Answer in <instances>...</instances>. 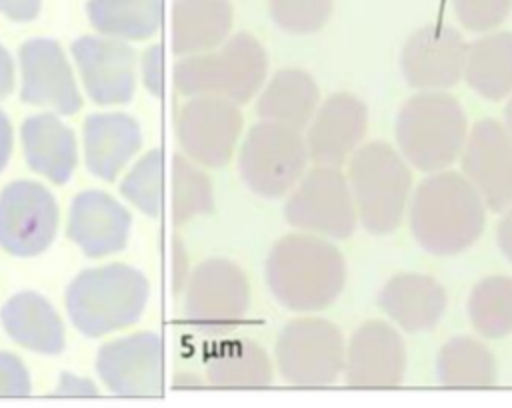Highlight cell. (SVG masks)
Wrapping results in <instances>:
<instances>
[{"mask_svg": "<svg viewBox=\"0 0 512 408\" xmlns=\"http://www.w3.org/2000/svg\"><path fill=\"white\" fill-rule=\"evenodd\" d=\"M72 56L88 96L100 106L126 104L136 88V54L118 38L80 36Z\"/></svg>", "mask_w": 512, "mask_h": 408, "instance_id": "e0dca14e", "label": "cell"}, {"mask_svg": "<svg viewBox=\"0 0 512 408\" xmlns=\"http://www.w3.org/2000/svg\"><path fill=\"white\" fill-rule=\"evenodd\" d=\"M164 154L160 148L146 152L120 182L122 196L142 214L158 218L164 196Z\"/></svg>", "mask_w": 512, "mask_h": 408, "instance_id": "d6a6232c", "label": "cell"}, {"mask_svg": "<svg viewBox=\"0 0 512 408\" xmlns=\"http://www.w3.org/2000/svg\"><path fill=\"white\" fill-rule=\"evenodd\" d=\"M6 334L20 346L38 354H60L66 344L64 326L54 306L36 292L14 294L0 310Z\"/></svg>", "mask_w": 512, "mask_h": 408, "instance_id": "cb8c5ba5", "label": "cell"}, {"mask_svg": "<svg viewBox=\"0 0 512 408\" xmlns=\"http://www.w3.org/2000/svg\"><path fill=\"white\" fill-rule=\"evenodd\" d=\"M96 372L120 396H160L164 388V346L154 332H136L100 346Z\"/></svg>", "mask_w": 512, "mask_h": 408, "instance_id": "4fadbf2b", "label": "cell"}, {"mask_svg": "<svg viewBox=\"0 0 512 408\" xmlns=\"http://www.w3.org/2000/svg\"><path fill=\"white\" fill-rule=\"evenodd\" d=\"M266 282L284 308L316 312L340 296L346 262L340 250L318 234H288L268 252Z\"/></svg>", "mask_w": 512, "mask_h": 408, "instance_id": "7a4b0ae2", "label": "cell"}, {"mask_svg": "<svg viewBox=\"0 0 512 408\" xmlns=\"http://www.w3.org/2000/svg\"><path fill=\"white\" fill-rule=\"evenodd\" d=\"M214 208V194L208 176L190 160L172 158V220L184 224Z\"/></svg>", "mask_w": 512, "mask_h": 408, "instance_id": "1f68e13d", "label": "cell"}, {"mask_svg": "<svg viewBox=\"0 0 512 408\" xmlns=\"http://www.w3.org/2000/svg\"><path fill=\"white\" fill-rule=\"evenodd\" d=\"M460 162L462 174L486 208L502 212L512 204V138L504 124L492 118L478 120L468 132Z\"/></svg>", "mask_w": 512, "mask_h": 408, "instance_id": "5bb4252c", "label": "cell"}, {"mask_svg": "<svg viewBox=\"0 0 512 408\" xmlns=\"http://www.w3.org/2000/svg\"><path fill=\"white\" fill-rule=\"evenodd\" d=\"M206 378L216 388H264L274 382L268 354L252 340H224L206 360Z\"/></svg>", "mask_w": 512, "mask_h": 408, "instance_id": "83f0119b", "label": "cell"}, {"mask_svg": "<svg viewBox=\"0 0 512 408\" xmlns=\"http://www.w3.org/2000/svg\"><path fill=\"white\" fill-rule=\"evenodd\" d=\"M284 216L292 228L326 238H348L358 220L348 178L332 166L308 170L292 188Z\"/></svg>", "mask_w": 512, "mask_h": 408, "instance_id": "30bf717a", "label": "cell"}, {"mask_svg": "<svg viewBox=\"0 0 512 408\" xmlns=\"http://www.w3.org/2000/svg\"><path fill=\"white\" fill-rule=\"evenodd\" d=\"M368 128L364 102L350 92L330 94L308 124L306 148L316 166L338 168L350 158Z\"/></svg>", "mask_w": 512, "mask_h": 408, "instance_id": "d6986e66", "label": "cell"}, {"mask_svg": "<svg viewBox=\"0 0 512 408\" xmlns=\"http://www.w3.org/2000/svg\"><path fill=\"white\" fill-rule=\"evenodd\" d=\"M308 148L300 130L262 120L254 124L238 154V172L248 190L260 198L276 200L288 194L304 176Z\"/></svg>", "mask_w": 512, "mask_h": 408, "instance_id": "52a82bcc", "label": "cell"}, {"mask_svg": "<svg viewBox=\"0 0 512 408\" xmlns=\"http://www.w3.org/2000/svg\"><path fill=\"white\" fill-rule=\"evenodd\" d=\"M274 24L288 34L318 32L332 14V0H268Z\"/></svg>", "mask_w": 512, "mask_h": 408, "instance_id": "836d02e7", "label": "cell"}, {"mask_svg": "<svg viewBox=\"0 0 512 408\" xmlns=\"http://www.w3.org/2000/svg\"><path fill=\"white\" fill-rule=\"evenodd\" d=\"M22 146L28 166L54 184H66L76 168L74 132L52 112L34 114L22 124Z\"/></svg>", "mask_w": 512, "mask_h": 408, "instance_id": "603a6c76", "label": "cell"}, {"mask_svg": "<svg viewBox=\"0 0 512 408\" xmlns=\"http://www.w3.org/2000/svg\"><path fill=\"white\" fill-rule=\"evenodd\" d=\"M436 376L448 388H490L498 382L494 354L472 336H454L438 352Z\"/></svg>", "mask_w": 512, "mask_h": 408, "instance_id": "f1b7e54d", "label": "cell"}, {"mask_svg": "<svg viewBox=\"0 0 512 408\" xmlns=\"http://www.w3.org/2000/svg\"><path fill=\"white\" fill-rule=\"evenodd\" d=\"M18 58L22 70V102L46 106L64 116L80 110L82 96L66 54L56 40L30 38L20 46Z\"/></svg>", "mask_w": 512, "mask_h": 408, "instance_id": "2e32d148", "label": "cell"}, {"mask_svg": "<svg viewBox=\"0 0 512 408\" xmlns=\"http://www.w3.org/2000/svg\"><path fill=\"white\" fill-rule=\"evenodd\" d=\"M174 388H198L202 386V380L192 372H178L172 380Z\"/></svg>", "mask_w": 512, "mask_h": 408, "instance_id": "ee69618b", "label": "cell"}, {"mask_svg": "<svg viewBox=\"0 0 512 408\" xmlns=\"http://www.w3.org/2000/svg\"><path fill=\"white\" fill-rule=\"evenodd\" d=\"M268 54L248 32L222 42L216 52L188 54L174 66V86L186 96H218L248 102L264 84Z\"/></svg>", "mask_w": 512, "mask_h": 408, "instance_id": "8992f818", "label": "cell"}, {"mask_svg": "<svg viewBox=\"0 0 512 408\" xmlns=\"http://www.w3.org/2000/svg\"><path fill=\"white\" fill-rule=\"evenodd\" d=\"M348 184L360 224L376 236L394 232L410 204L412 172L390 144L374 140L356 148L348 164Z\"/></svg>", "mask_w": 512, "mask_h": 408, "instance_id": "5b68a950", "label": "cell"}, {"mask_svg": "<svg viewBox=\"0 0 512 408\" xmlns=\"http://www.w3.org/2000/svg\"><path fill=\"white\" fill-rule=\"evenodd\" d=\"M30 390L32 384L24 362L18 356L0 350V396L22 398L28 396Z\"/></svg>", "mask_w": 512, "mask_h": 408, "instance_id": "d590c367", "label": "cell"}, {"mask_svg": "<svg viewBox=\"0 0 512 408\" xmlns=\"http://www.w3.org/2000/svg\"><path fill=\"white\" fill-rule=\"evenodd\" d=\"M14 90V62L10 52L0 44V100Z\"/></svg>", "mask_w": 512, "mask_h": 408, "instance_id": "b9f144b4", "label": "cell"}, {"mask_svg": "<svg viewBox=\"0 0 512 408\" xmlns=\"http://www.w3.org/2000/svg\"><path fill=\"white\" fill-rule=\"evenodd\" d=\"M42 0H0V14L14 22H30L40 14Z\"/></svg>", "mask_w": 512, "mask_h": 408, "instance_id": "f35d334b", "label": "cell"}, {"mask_svg": "<svg viewBox=\"0 0 512 408\" xmlns=\"http://www.w3.org/2000/svg\"><path fill=\"white\" fill-rule=\"evenodd\" d=\"M54 394L56 396H98V388L88 378H82V376L70 374V372H62Z\"/></svg>", "mask_w": 512, "mask_h": 408, "instance_id": "74e56055", "label": "cell"}, {"mask_svg": "<svg viewBox=\"0 0 512 408\" xmlns=\"http://www.w3.org/2000/svg\"><path fill=\"white\" fill-rule=\"evenodd\" d=\"M452 6L464 28L472 32H490L508 18L512 0H452Z\"/></svg>", "mask_w": 512, "mask_h": 408, "instance_id": "e575fe53", "label": "cell"}, {"mask_svg": "<svg viewBox=\"0 0 512 408\" xmlns=\"http://www.w3.org/2000/svg\"><path fill=\"white\" fill-rule=\"evenodd\" d=\"M142 80L146 90L160 98L164 94V50L162 44H152L142 56Z\"/></svg>", "mask_w": 512, "mask_h": 408, "instance_id": "8d00e7d4", "label": "cell"}, {"mask_svg": "<svg viewBox=\"0 0 512 408\" xmlns=\"http://www.w3.org/2000/svg\"><path fill=\"white\" fill-rule=\"evenodd\" d=\"M466 138V112L444 90H420L396 116L400 154L422 172L448 168L462 154Z\"/></svg>", "mask_w": 512, "mask_h": 408, "instance_id": "277c9868", "label": "cell"}, {"mask_svg": "<svg viewBox=\"0 0 512 408\" xmlns=\"http://www.w3.org/2000/svg\"><path fill=\"white\" fill-rule=\"evenodd\" d=\"M230 0H174L172 50L200 54L220 46L232 28Z\"/></svg>", "mask_w": 512, "mask_h": 408, "instance_id": "d4e9b609", "label": "cell"}, {"mask_svg": "<svg viewBox=\"0 0 512 408\" xmlns=\"http://www.w3.org/2000/svg\"><path fill=\"white\" fill-rule=\"evenodd\" d=\"M184 318L202 334H226L246 316L250 284L240 266L210 258L196 266L186 282Z\"/></svg>", "mask_w": 512, "mask_h": 408, "instance_id": "9c48e42d", "label": "cell"}, {"mask_svg": "<svg viewBox=\"0 0 512 408\" xmlns=\"http://www.w3.org/2000/svg\"><path fill=\"white\" fill-rule=\"evenodd\" d=\"M12 124L4 110H0V172L6 168L10 154H12Z\"/></svg>", "mask_w": 512, "mask_h": 408, "instance_id": "7bdbcfd3", "label": "cell"}, {"mask_svg": "<svg viewBox=\"0 0 512 408\" xmlns=\"http://www.w3.org/2000/svg\"><path fill=\"white\" fill-rule=\"evenodd\" d=\"M464 78L486 100L512 94V32H486L466 48Z\"/></svg>", "mask_w": 512, "mask_h": 408, "instance_id": "4316f807", "label": "cell"}, {"mask_svg": "<svg viewBox=\"0 0 512 408\" xmlns=\"http://www.w3.org/2000/svg\"><path fill=\"white\" fill-rule=\"evenodd\" d=\"M172 258H174V266H172V272H174V292L178 294L180 290H184L186 282H188V258H186V250L182 246V242L176 238L174 240V252H172Z\"/></svg>", "mask_w": 512, "mask_h": 408, "instance_id": "ab89813d", "label": "cell"}, {"mask_svg": "<svg viewBox=\"0 0 512 408\" xmlns=\"http://www.w3.org/2000/svg\"><path fill=\"white\" fill-rule=\"evenodd\" d=\"M242 132L238 104L218 96H192L176 118L180 148L198 164L220 168L236 148Z\"/></svg>", "mask_w": 512, "mask_h": 408, "instance_id": "7c38bea8", "label": "cell"}, {"mask_svg": "<svg viewBox=\"0 0 512 408\" xmlns=\"http://www.w3.org/2000/svg\"><path fill=\"white\" fill-rule=\"evenodd\" d=\"M496 240H498L502 254L512 262V204L504 210V216L498 222Z\"/></svg>", "mask_w": 512, "mask_h": 408, "instance_id": "60d3db41", "label": "cell"}, {"mask_svg": "<svg viewBox=\"0 0 512 408\" xmlns=\"http://www.w3.org/2000/svg\"><path fill=\"white\" fill-rule=\"evenodd\" d=\"M148 296L146 276L114 262L82 270L66 288V310L78 332L98 338L138 322Z\"/></svg>", "mask_w": 512, "mask_h": 408, "instance_id": "3957f363", "label": "cell"}, {"mask_svg": "<svg viewBox=\"0 0 512 408\" xmlns=\"http://www.w3.org/2000/svg\"><path fill=\"white\" fill-rule=\"evenodd\" d=\"M466 48L456 28L422 26L410 34L400 52L402 76L418 90H446L464 76Z\"/></svg>", "mask_w": 512, "mask_h": 408, "instance_id": "9a60e30c", "label": "cell"}, {"mask_svg": "<svg viewBox=\"0 0 512 408\" xmlns=\"http://www.w3.org/2000/svg\"><path fill=\"white\" fill-rule=\"evenodd\" d=\"M318 106L320 92L316 80L300 68H284L262 88L256 100V114L262 120L302 130L310 124Z\"/></svg>", "mask_w": 512, "mask_h": 408, "instance_id": "484cf974", "label": "cell"}, {"mask_svg": "<svg viewBox=\"0 0 512 408\" xmlns=\"http://www.w3.org/2000/svg\"><path fill=\"white\" fill-rule=\"evenodd\" d=\"M130 226V212L102 190H84L72 200L68 238L88 258L120 252L128 242Z\"/></svg>", "mask_w": 512, "mask_h": 408, "instance_id": "ffe728a7", "label": "cell"}, {"mask_svg": "<svg viewBox=\"0 0 512 408\" xmlns=\"http://www.w3.org/2000/svg\"><path fill=\"white\" fill-rule=\"evenodd\" d=\"M468 318L484 338H502L512 332V278L488 276L468 298Z\"/></svg>", "mask_w": 512, "mask_h": 408, "instance_id": "4dcf8cb0", "label": "cell"}, {"mask_svg": "<svg viewBox=\"0 0 512 408\" xmlns=\"http://www.w3.org/2000/svg\"><path fill=\"white\" fill-rule=\"evenodd\" d=\"M342 332L324 318L290 320L276 340V364L290 386H330L344 372Z\"/></svg>", "mask_w": 512, "mask_h": 408, "instance_id": "ba28073f", "label": "cell"}, {"mask_svg": "<svg viewBox=\"0 0 512 408\" xmlns=\"http://www.w3.org/2000/svg\"><path fill=\"white\" fill-rule=\"evenodd\" d=\"M406 348L400 332L382 320L364 322L350 338L344 382L354 388H396L404 380Z\"/></svg>", "mask_w": 512, "mask_h": 408, "instance_id": "ac0fdd59", "label": "cell"}, {"mask_svg": "<svg viewBox=\"0 0 512 408\" xmlns=\"http://www.w3.org/2000/svg\"><path fill=\"white\" fill-rule=\"evenodd\" d=\"M408 220L414 240L426 252L450 256L480 238L486 204L464 174L444 168L418 184L410 196Z\"/></svg>", "mask_w": 512, "mask_h": 408, "instance_id": "6da1fadb", "label": "cell"}, {"mask_svg": "<svg viewBox=\"0 0 512 408\" xmlns=\"http://www.w3.org/2000/svg\"><path fill=\"white\" fill-rule=\"evenodd\" d=\"M90 24L118 40H146L162 26V0H88Z\"/></svg>", "mask_w": 512, "mask_h": 408, "instance_id": "f546056e", "label": "cell"}, {"mask_svg": "<svg viewBox=\"0 0 512 408\" xmlns=\"http://www.w3.org/2000/svg\"><path fill=\"white\" fill-rule=\"evenodd\" d=\"M58 230V204L34 180H16L0 192V246L12 256L44 252Z\"/></svg>", "mask_w": 512, "mask_h": 408, "instance_id": "8fae6325", "label": "cell"}, {"mask_svg": "<svg viewBox=\"0 0 512 408\" xmlns=\"http://www.w3.org/2000/svg\"><path fill=\"white\" fill-rule=\"evenodd\" d=\"M504 128H506L508 136L512 138V98L508 100V104L504 108Z\"/></svg>", "mask_w": 512, "mask_h": 408, "instance_id": "f6af8a7d", "label": "cell"}, {"mask_svg": "<svg viewBox=\"0 0 512 408\" xmlns=\"http://www.w3.org/2000/svg\"><path fill=\"white\" fill-rule=\"evenodd\" d=\"M380 308L406 332H424L438 324L446 310L444 288L426 274L392 276L378 294Z\"/></svg>", "mask_w": 512, "mask_h": 408, "instance_id": "7402d4cb", "label": "cell"}, {"mask_svg": "<svg viewBox=\"0 0 512 408\" xmlns=\"http://www.w3.org/2000/svg\"><path fill=\"white\" fill-rule=\"evenodd\" d=\"M86 168L100 180L112 182L140 150L142 132L130 114H90L82 126Z\"/></svg>", "mask_w": 512, "mask_h": 408, "instance_id": "44dd1931", "label": "cell"}]
</instances>
